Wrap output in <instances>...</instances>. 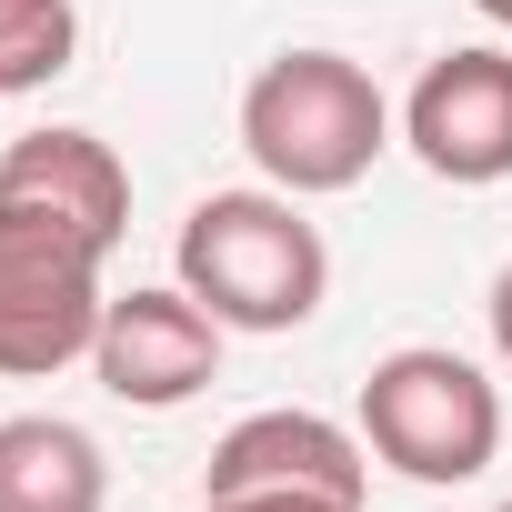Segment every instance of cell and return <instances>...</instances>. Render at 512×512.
Here are the masks:
<instances>
[{
	"label": "cell",
	"instance_id": "cell-1",
	"mask_svg": "<svg viewBox=\"0 0 512 512\" xmlns=\"http://www.w3.org/2000/svg\"><path fill=\"white\" fill-rule=\"evenodd\" d=\"M171 272L221 332H302L332 292V251L292 191H211L171 241Z\"/></svg>",
	"mask_w": 512,
	"mask_h": 512
},
{
	"label": "cell",
	"instance_id": "cell-2",
	"mask_svg": "<svg viewBox=\"0 0 512 512\" xmlns=\"http://www.w3.org/2000/svg\"><path fill=\"white\" fill-rule=\"evenodd\" d=\"M241 151L262 161V181L292 191V201L352 191L392 151V101L342 51H282V61L251 71V91H241Z\"/></svg>",
	"mask_w": 512,
	"mask_h": 512
},
{
	"label": "cell",
	"instance_id": "cell-3",
	"mask_svg": "<svg viewBox=\"0 0 512 512\" xmlns=\"http://www.w3.org/2000/svg\"><path fill=\"white\" fill-rule=\"evenodd\" d=\"M362 442L402 482L452 492V482L492 472V452H502V392H492L482 362H462L442 342H402L362 382Z\"/></svg>",
	"mask_w": 512,
	"mask_h": 512
},
{
	"label": "cell",
	"instance_id": "cell-4",
	"mask_svg": "<svg viewBox=\"0 0 512 512\" xmlns=\"http://www.w3.org/2000/svg\"><path fill=\"white\" fill-rule=\"evenodd\" d=\"M101 262H111L101 241H81L61 221H31V211H0V372L11 382L91 362L101 312H111Z\"/></svg>",
	"mask_w": 512,
	"mask_h": 512
},
{
	"label": "cell",
	"instance_id": "cell-5",
	"mask_svg": "<svg viewBox=\"0 0 512 512\" xmlns=\"http://www.w3.org/2000/svg\"><path fill=\"white\" fill-rule=\"evenodd\" d=\"M402 141L432 181H512V51H442L402 101Z\"/></svg>",
	"mask_w": 512,
	"mask_h": 512
},
{
	"label": "cell",
	"instance_id": "cell-6",
	"mask_svg": "<svg viewBox=\"0 0 512 512\" xmlns=\"http://www.w3.org/2000/svg\"><path fill=\"white\" fill-rule=\"evenodd\" d=\"M91 372L111 402L131 412H181L191 392L221 382V322L171 282V292H121L101 312V342H91Z\"/></svg>",
	"mask_w": 512,
	"mask_h": 512
},
{
	"label": "cell",
	"instance_id": "cell-7",
	"mask_svg": "<svg viewBox=\"0 0 512 512\" xmlns=\"http://www.w3.org/2000/svg\"><path fill=\"white\" fill-rule=\"evenodd\" d=\"M362 482H372V442L322 412H241L201 472V492H322L352 512H362Z\"/></svg>",
	"mask_w": 512,
	"mask_h": 512
},
{
	"label": "cell",
	"instance_id": "cell-8",
	"mask_svg": "<svg viewBox=\"0 0 512 512\" xmlns=\"http://www.w3.org/2000/svg\"><path fill=\"white\" fill-rule=\"evenodd\" d=\"M0 211H31V221H61V231L121 251V231H131V171H121V151L101 131L51 121V131H21L11 151H0Z\"/></svg>",
	"mask_w": 512,
	"mask_h": 512
},
{
	"label": "cell",
	"instance_id": "cell-9",
	"mask_svg": "<svg viewBox=\"0 0 512 512\" xmlns=\"http://www.w3.org/2000/svg\"><path fill=\"white\" fill-rule=\"evenodd\" d=\"M111 462L81 422L61 412H11L0 422V512H101Z\"/></svg>",
	"mask_w": 512,
	"mask_h": 512
},
{
	"label": "cell",
	"instance_id": "cell-10",
	"mask_svg": "<svg viewBox=\"0 0 512 512\" xmlns=\"http://www.w3.org/2000/svg\"><path fill=\"white\" fill-rule=\"evenodd\" d=\"M81 51V11L71 0H0V101L61 81Z\"/></svg>",
	"mask_w": 512,
	"mask_h": 512
},
{
	"label": "cell",
	"instance_id": "cell-11",
	"mask_svg": "<svg viewBox=\"0 0 512 512\" xmlns=\"http://www.w3.org/2000/svg\"><path fill=\"white\" fill-rule=\"evenodd\" d=\"M201 512H352V502H322V492H201Z\"/></svg>",
	"mask_w": 512,
	"mask_h": 512
},
{
	"label": "cell",
	"instance_id": "cell-12",
	"mask_svg": "<svg viewBox=\"0 0 512 512\" xmlns=\"http://www.w3.org/2000/svg\"><path fill=\"white\" fill-rule=\"evenodd\" d=\"M482 312H492V352H502V362H512V262H502V272H492V302H482Z\"/></svg>",
	"mask_w": 512,
	"mask_h": 512
},
{
	"label": "cell",
	"instance_id": "cell-13",
	"mask_svg": "<svg viewBox=\"0 0 512 512\" xmlns=\"http://www.w3.org/2000/svg\"><path fill=\"white\" fill-rule=\"evenodd\" d=\"M472 11H482V21H492V31H512V0H472Z\"/></svg>",
	"mask_w": 512,
	"mask_h": 512
},
{
	"label": "cell",
	"instance_id": "cell-14",
	"mask_svg": "<svg viewBox=\"0 0 512 512\" xmlns=\"http://www.w3.org/2000/svg\"><path fill=\"white\" fill-rule=\"evenodd\" d=\"M492 512H512V502H492Z\"/></svg>",
	"mask_w": 512,
	"mask_h": 512
}]
</instances>
